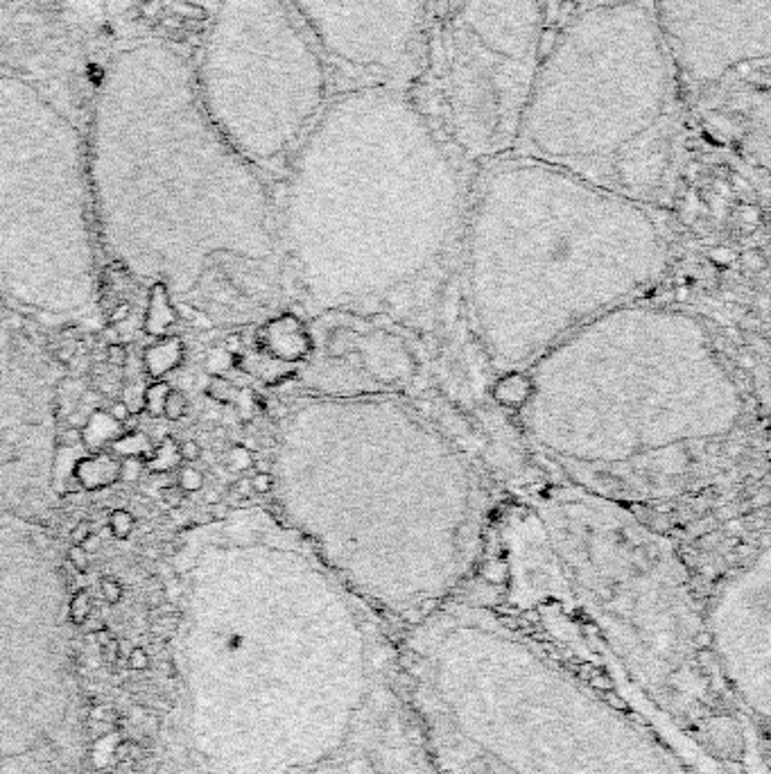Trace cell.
I'll return each instance as SVG.
<instances>
[{"label":"cell","instance_id":"9","mask_svg":"<svg viewBox=\"0 0 771 774\" xmlns=\"http://www.w3.org/2000/svg\"><path fill=\"white\" fill-rule=\"evenodd\" d=\"M192 75L210 122L256 168H287L335 93L290 0H220Z\"/></svg>","mask_w":771,"mask_h":774},{"label":"cell","instance_id":"24","mask_svg":"<svg viewBox=\"0 0 771 774\" xmlns=\"http://www.w3.org/2000/svg\"><path fill=\"white\" fill-rule=\"evenodd\" d=\"M233 362H238V360H236V355H231L229 351L210 349L204 358V371L208 376H220L222 371H227L233 365Z\"/></svg>","mask_w":771,"mask_h":774},{"label":"cell","instance_id":"3","mask_svg":"<svg viewBox=\"0 0 771 774\" xmlns=\"http://www.w3.org/2000/svg\"><path fill=\"white\" fill-rule=\"evenodd\" d=\"M462 238L471 320L500 376L525 374L572 331L640 301L669 267L649 204L513 154L480 166Z\"/></svg>","mask_w":771,"mask_h":774},{"label":"cell","instance_id":"17","mask_svg":"<svg viewBox=\"0 0 771 774\" xmlns=\"http://www.w3.org/2000/svg\"><path fill=\"white\" fill-rule=\"evenodd\" d=\"M118 432H120V423L113 421L111 417H109V412H102V410H96L82 428L84 444L93 448L96 453L104 444H111L113 439L118 437Z\"/></svg>","mask_w":771,"mask_h":774},{"label":"cell","instance_id":"42","mask_svg":"<svg viewBox=\"0 0 771 774\" xmlns=\"http://www.w3.org/2000/svg\"><path fill=\"white\" fill-rule=\"evenodd\" d=\"M238 349H240V338H238V333H231V335H227V340H224V351L236 355Z\"/></svg>","mask_w":771,"mask_h":774},{"label":"cell","instance_id":"5","mask_svg":"<svg viewBox=\"0 0 771 774\" xmlns=\"http://www.w3.org/2000/svg\"><path fill=\"white\" fill-rule=\"evenodd\" d=\"M399 659L443 774H685L647 727L493 609L448 600L410 625Z\"/></svg>","mask_w":771,"mask_h":774},{"label":"cell","instance_id":"10","mask_svg":"<svg viewBox=\"0 0 771 774\" xmlns=\"http://www.w3.org/2000/svg\"><path fill=\"white\" fill-rule=\"evenodd\" d=\"M548 0H427L412 98L464 164L513 148L543 55Z\"/></svg>","mask_w":771,"mask_h":774},{"label":"cell","instance_id":"16","mask_svg":"<svg viewBox=\"0 0 771 774\" xmlns=\"http://www.w3.org/2000/svg\"><path fill=\"white\" fill-rule=\"evenodd\" d=\"M183 342L175 335H168L166 340H161L159 344L150 346L145 351V371L152 378H161L168 371L177 369L183 362Z\"/></svg>","mask_w":771,"mask_h":774},{"label":"cell","instance_id":"29","mask_svg":"<svg viewBox=\"0 0 771 774\" xmlns=\"http://www.w3.org/2000/svg\"><path fill=\"white\" fill-rule=\"evenodd\" d=\"M68 562L70 566H73L77 573H87L89 566H91V560H89V551L84 546H70L68 548Z\"/></svg>","mask_w":771,"mask_h":774},{"label":"cell","instance_id":"34","mask_svg":"<svg viewBox=\"0 0 771 774\" xmlns=\"http://www.w3.org/2000/svg\"><path fill=\"white\" fill-rule=\"evenodd\" d=\"M179 458L183 462H197L201 458V446L194 439H186L179 444Z\"/></svg>","mask_w":771,"mask_h":774},{"label":"cell","instance_id":"20","mask_svg":"<svg viewBox=\"0 0 771 774\" xmlns=\"http://www.w3.org/2000/svg\"><path fill=\"white\" fill-rule=\"evenodd\" d=\"M170 390H172V387H170L166 381H157V383H152L150 387H145V392H143V410L152 417V419H161V417H163V406H166V397H168Z\"/></svg>","mask_w":771,"mask_h":774},{"label":"cell","instance_id":"39","mask_svg":"<svg viewBox=\"0 0 771 774\" xmlns=\"http://www.w3.org/2000/svg\"><path fill=\"white\" fill-rule=\"evenodd\" d=\"M129 414H131V410L124 401H115V403H111V408H109V417H111L113 421H118L120 425L127 421Z\"/></svg>","mask_w":771,"mask_h":774},{"label":"cell","instance_id":"26","mask_svg":"<svg viewBox=\"0 0 771 774\" xmlns=\"http://www.w3.org/2000/svg\"><path fill=\"white\" fill-rule=\"evenodd\" d=\"M177 485L181 487L183 494H197L201 491V487H204V476L194 467H183V469H179Z\"/></svg>","mask_w":771,"mask_h":774},{"label":"cell","instance_id":"19","mask_svg":"<svg viewBox=\"0 0 771 774\" xmlns=\"http://www.w3.org/2000/svg\"><path fill=\"white\" fill-rule=\"evenodd\" d=\"M179 462H181V458H179V444L172 437H166L159 446H154V453L145 462V467L152 474H168Z\"/></svg>","mask_w":771,"mask_h":774},{"label":"cell","instance_id":"6","mask_svg":"<svg viewBox=\"0 0 771 774\" xmlns=\"http://www.w3.org/2000/svg\"><path fill=\"white\" fill-rule=\"evenodd\" d=\"M511 600L604 650L672 720L711 711L704 616L672 539L606 494L557 485L507 512Z\"/></svg>","mask_w":771,"mask_h":774},{"label":"cell","instance_id":"13","mask_svg":"<svg viewBox=\"0 0 771 774\" xmlns=\"http://www.w3.org/2000/svg\"><path fill=\"white\" fill-rule=\"evenodd\" d=\"M681 80L711 87L771 52V0H651Z\"/></svg>","mask_w":771,"mask_h":774},{"label":"cell","instance_id":"14","mask_svg":"<svg viewBox=\"0 0 771 774\" xmlns=\"http://www.w3.org/2000/svg\"><path fill=\"white\" fill-rule=\"evenodd\" d=\"M73 480L84 491L107 489V487L120 483V458L104 451L84 455L73 464Z\"/></svg>","mask_w":771,"mask_h":774},{"label":"cell","instance_id":"21","mask_svg":"<svg viewBox=\"0 0 771 774\" xmlns=\"http://www.w3.org/2000/svg\"><path fill=\"white\" fill-rule=\"evenodd\" d=\"M204 394L210 401H215V403L227 406L236 399V387H233V383H229L224 376H210L206 387H204Z\"/></svg>","mask_w":771,"mask_h":774},{"label":"cell","instance_id":"38","mask_svg":"<svg viewBox=\"0 0 771 774\" xmlns=\"http://www.w3.org/2000/svg\"><path fill=\"white\" fill-rule=\"evenodd\" d=\"M107 360L115 367H122L124 362H127V351H124V346L122 344H109Z\"/></svg>","mask_w":771,"mask_h":774},{"label":"cell","instance_id":"22","mask_svg":"<svg viewBox=\"0 0 771 774\" xmlns=\"http://www.w3.org/2000/svg\"><path fill=\"white\" fill-rule=\"evenodd\" d=\"M136 518L129 509H113L111 516H109V530L115 539H129L131 532H134Z\"/></svg>","mask_w":771,"mask_h":774},{"label":"cell","instance_id":"36","mask_svg":"<svg viewBox=\"0 0 771 774\" xmlns=\"http://www.w3.org/2000/svg\"><path fill=\"white\" fill-rule=\"evenodd\" d=\"M91 535H93V525L89 521H80L73 528V535H70V537H73V544L75 546H84Z\"/></svg>","mask_w":771,"mask_h":774},{"label":"cell","instance_id":"8","mask_svg":"<svg viewBox=\"0 0 771 774\" xmlns=\"http://www.w3.org/2000/svg\"><path fill=\"white\" fill-rule=\"evenodd\" d=\"M681 148V75L651 0H588L543 50L509 154L651 206Z\"/></svg>","mask_w":771,"mask_h":774},{"label":"cell","instance_id":"27","mask_svg":"<svg viewBox=\"0 0 771 774\" xmlns=\"http://www.w3.org/2000/svg\"><path fill=\"white\" fill-rule=\"evenodd\" d=\"M145 471H147V467H145L143 458H134V455L120 458V480L122 483H136V480L143 478Z\"/></svg>","mask_w":771,"mask_h":774},{"label":"cell","instance_id":"18","mask_svg":"<svg viewBox=\"0 0 771 774\" xmlns=\"http://www.w3.org/2000/svg\"><path fill=\"white\" fill-rule=\"evenodd\" d=\"M109 446H111V451L109 453H113L115 458H127V455H134V458H143L147 462L150 460V455L154 453V446L150 444V437L143 435V432H138V430L118 435Z\"/></svg>","mask_w":771,"mask_h":774},{"label":"cell","instance_id":"2","mask_svg":"<svg viewBox=\"0 0 771 774\" xmlns=\"http://www.w3.org/2000/svg\"><path fill=\"white\" fill-rule=\"evenodd\" d=\"M464 166L410 91L333 93L287 164L283 269L322 313L405 295L462 234Z\"/></svg>","mask_w":771,"mask_h":774},{"label":"cell","instance_id":"12","mask_svg":"<svg viewBox=\"0 0 771 774\" xmlns=\"http://www.w3.org/2000/svg\"><path fill=\"white\" fill-rule=\"evenodd\" d=\"M704 643L724 686L751 716H769V548L724 579L704 614Z\"/></svg>","mask_w":771,"mask_h":774},{"label":"cell","instance_id":"32","mask_svg":"<svg viewBox=\"0 0 771 774\" xmlns=\"http://www.w3.org/2000/svg\"><path fill=\"white\" fill-rule=\"evenodd\" d=\"M91 720L93 722H115V718H118V711H115L111 704H102V702H96L91 707Z\"/></svg>","mask_w":771,"mask_h":774},{"label":"cell","instance_id":"23","mask_svg":"<svg viewBox=\"0 0 771 774\" xmlns=\"http://www.w3.org/2000/svg\"><path fill=\"white\" fill-rule=\"evenodd\" d=\"M188 412V397L181 390H170L166 397V406H163V417L170 421L183 419Z\"/></svg>","mask_w":771,"mask_h":774},{"label":"cell","instance_id":"11","mask_svg":"<svg viewBox=\"0 0 771 774\" xmlns=\"http://www.w3.org/2000/svg\"><path fill=\"white\" fill-rule=\"evenodd\" d=\"M322 50L335 93L412 91L423 64L427 0H290Z\"/></svg>","mask_w":771,"mask_h":774},{"label":"cell","instance_id":"37","mask_svg":"<svg viewBox=\"0 0 771 774\" xmlns=\"http://www.w3.org/2000/svg\"><path fill=\"white\" fill-rule=\"evenodd\" d=\"M100 652H102V656H104V661H107V663L115 665V663H118L120 656H122V652H120V641H118V639H111L102 650H100Z\"/></svg>","mask_w":771,"mask_h":774},{"label":"cell","instance_id":"25","mask_svg":"<svg viewBox=\"0 0 771 774\" xmlns=\"http://www.w3.org/2000/svg\"><path fill=\"white\" fill-rule=\"evenodd\" d=\"M93 614V605H91V595L89 591H77L73 598H70V621L75 625H84L87 618Z\"/></svg>","mask_w":771,"mask_h":774},{"label":"cell","instance_id":"41","mask_svg":"<svg viewBox=\"0 0 771 774\" xmlns=\"http://www.w3.org/2000/svg\"><path fill=\"white\" fill-rule=\"evenodd\" d=\"M254 489L258 494H269L271 491V476L269 474H258L254 478Z\"/></svg>","mask_w":771,"mask_h":774},{"label":"cell","instance_id":"31","mask_svg":"<svg viewBox=\"0 0 771 774\" xmlns=\"http://www.w3.org/2000/svg\"><path fill=\"white\" fill-rule=\"evenodd\" d=\"M127 665L131 670H136V672H143V670H147L150 668V652H147L145 648H131L129 652H127Z\"/></svg>","mask_w":771,"mask_h":774},{"label":"cell","instance_id":"1","mask_svg":"<svg viewBox=\"0 0 771 774\" xmlns=\"http://www.w3.org/2000/svg\"><path fill=\"white\" fill-rule=\"evenodd\" d=\"M269 464L280 521L383 621L418 623L478 566L480 469L401 394L299 399Z\"/></svg>","mask_w":771,"mask_h":774},{"label":"cell","instance_id":"43","mask_svg":"<svg viewBox=\"0 0 771 774\" xmlns=\"http://www.w3.org/2000/svg\"><path fill=\"white\" fill-rule=\"evenodd\" d=\"M21 439V435H19V430L16 428H7V430H3V444H7V446H14Z\"/></svg>","mask_w":771,"mask_h":774},{"label":"cell","instance_id":"30","mask_svg":"<svg viewBox=\"0 0 771 774\" xmlns=\"http://www.w3.org/2000/svg\"><path fill=\"white\" fill-rule=\"evenodd\" d=\"M227 460L233 471H245L252 467V453H249L245 446H233L227 455Z\"/></svg>","mask_w":771,"mask_h":774},{"label":"cell","instance_id":"40","mask_svg":"<svg viewBox=\"0 0 771 774\" xmlns=\"http://www.w3.org/2000/svg\"><path fill=\"white\" fill-rule=\"evenodd\" d=\"M208 514L213 521H224V518L231 516V507L227 505V502H213V505L208 507Z\"/></svg>","mask_w":771,"mask_h":774},{"label":"cell","instance_id":"33","mask_svg":"<svg viewBox=\"0 0 771 774\" xmlns=\"http://www.w3.org/2000/svg\"><path fill=\"white\" fill-rule=\"evenodd\" d=\"M183 491H181V487L179 485H168V487H163L161 489V500H163V505L166 507H170V509H177V507H181L183 505Z\"/></svg>","mask_w":771,"mask_h":774},{"label":"cell","instance_id":"7","mask_svg":"<svg viewBox=\"0 0 771 774\" xmlns=\"http://www.w3.org/2000/svg\"><path fill=\"white\" fill-rule=\"evenodd\" d=\"M87 161L104 234H217L249 265L283 276L258 168L210 122L192 64L175 45L140 41L111 57Z\"/></svg>","mask_w":771,"mask_h":774},{"label":"cell","instance_id":"35","mask_svg":"<svg viewBox=\"0 0 771 774\" xmlns=\"http://www.w3.org/2000/svg\"><path fill=\"white\" fill-rule=\"evenodd\" d=\"M61 444L66 448H75L84 444V435H82V428H75V425H68V428L61 432Z\"/></svg>","mask_w":771,"mask_h":774},{"label":"cell","instance_id":"4","mask_svg":"<svg viewBox=\"0 0 771 774\" xmlns=\"http://www.w3.org/2000/svg\"><path fill=\"white\" fill-rule=\"evenodd\" d=\"M520 430L572 476L672 485L742 423L744 397L706 324L679 308L620 306L525 371Z\"/></svg>","mask_w":771,"mask_h":774},{"label":"cell","instance_id":"15","mask_svg":"<svg viewBox=\"0 0 771 774\" xmlns=\"http://www.w3.org/2000/svg\"><path fill=\"white\" fill-rule=\"evenodd\" d=\"M177 324V308L170 299V290L166 283L157 281L150 290V304L145 315V333L152 338L170 335V329Z\"/></svg>","mask_w":771,"mask_h":774},{"label":"cell","instance_id":"28","mask_svg":"<svg viewBox=\"0 0 771 774\" xmlns=\"http://www.w3.org/2000/svg\"><path fill=\"white\" fill-rule=\"evenodd\" d=\"M100 593H102V598L109 602V605H118V602L122 600V595H124L122 584L118 582V579H111V577H104L102 582H100Z\"/></svg>","mask_w":771,"mask_h":774}]
</instances>
